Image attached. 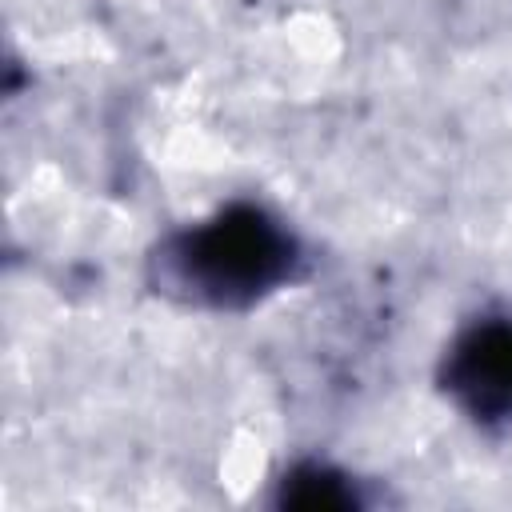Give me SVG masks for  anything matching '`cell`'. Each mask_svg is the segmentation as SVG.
Listing matches in <instances>:
<instances>
[{
  "mask_svg": "<svg viewBox=\"0 0 512 512\" xmlns=\"http://www.w3.org/2000/svg\"><path fill=\"white\" fill-rule=\"evenodd\" d=\"M440 392L480 428L512 424V316H476L448 340Z\"/></svg>",
  "mask_w": 512,
  "mask_h": 512,
  "instance_id": "7a4b0ae2",
  "label": "cell"
},
{
  "mask_svg": "<svg viewBox=\"0 0 512 512\" xmlns=\"http://www.w3.org/2000/svg\"><path fill=\"white\" fill-rule=\"evenodd\" d=\"M276 504L280 508H356L360 492L352 476H344L340 468L304 460L276 480Z\"/></svg>",
  "mask_w": 512,
  "mask_h": 512,
  "instance_id": "3957f363",
  "label": "cell"
},
{
  "mask_svg": "<svg viewBox=\"0 0 512 512\" xmlns=\"http://www.w3.org/2000/svg\"><path fill=\"white\" fill-rule=\"evenodd\" d=\"M296 232L256 200H232L212 216L176 228L156 252V292L212 312H244L300 272Z\"/></svg>",
  "mask_w": 512,
  "mask_h": 512,
  "instance_id": "6da1fadb",
  "label": "cell"
}]
</instances>
